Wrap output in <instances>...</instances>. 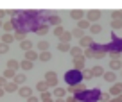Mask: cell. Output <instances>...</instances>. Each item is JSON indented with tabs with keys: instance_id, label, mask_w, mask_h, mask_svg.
I'll use <instances>...</instances> for the list:
<instances>
[{
	"instance_id": "obj_41",
	"label": "cell",
	"mask_w": 122,
	"mask_h": 102,
	"mask_svg": "<svg viewBox=\"0 0 122 102\" xmlns=\"http://www.w3.org/2000/svg\"><path fill=\"white\" fill-rule=\"evenodd\" d=\"M83 77L84 79H92V70H83Z\"/></svg>"
},
{
	"instance_id": "obj_46",
	"label": "cell",
	"mask_w": 122,
	"mask_h": 102,
	"mask_svg": "<svg viewBox=\"0 0 122 102\" xmlns=\"http://www.w3.org/2000/svg\"><path fill=\"white\" fill-rule=\"evenodd\" d=\"M66 102H79V100H77L76 97H68V100H66Z\"/></svg>"
},
{
	"instance_id": "obj_38",
	"label": "cell",
	"mask_w": 122,
	"mask_h": 102,
	"mask_svg": "<svg viewBox=\"0 0 122 102\" xmlns=\"http://www.w3.org/2000/svg\"><path fill=\"white\" fill-rule=\"evenodd\" d=\"M5 52H9V45H5V43L0 41V54H5Z\"/></svg>"
},
{
	"instance_id": "obj_15",
	"label": "cell",
	"mask_w": 122,
	"mask_h": 102,
	"mask_svg": "<svg viewBox=\"0 0 122 102\" xmlns=\"http://www.w3.org/2000/svg\"><path fill=\"white\" fill-rule=\"evenodd\" d=\"M23 54H25V59L30 61V63L38 59V52H34V50H29V52H23Z\"/></svg>"
},
{
	"instance_id": "obj_31",
	"label": "cell",
	"mask_w": 122,
	"mask_h": 102,
	"mask_svg": "<svg viewBox=\"0 0 122 102\" xmlns=\"http://www.w3.org/2000/svg\"><path fill=\"white\" fill-rule=\"evenodd\" d=\"M13 36H15V39H20V41H23V39H25V30H16Z\"/></svg>"
},
{
	"instance_id": "obj_25",
	"label": "cell",
	"mask_w": 122,
	"mask_h": 102,
	"mask_svg": "<svg viewBox=\"0 0 122 102\" xmlns=\"http://www.w3.org/2000/svg\"><path fill=\"white\" fill-rule=\"evenodd\" d=\"M54 95H56V98H63L66 95V90H63V88H54Z\"/></svg>"
},
{
	"instance_id": "obj_22",
	"label": "cell",
	"mask_w": 122,
	"mask_h": 102,
	"mask_svg": "<svg viewBox=\"0 0 122 102\" xmlns=\"http://www.w3.org/2000/svg\"><path fill=\"white\" fill-rule=\"evenodd\" d=\"M99 75H104L102 66H93L92 68V77H99Z\"/></svg>"
},
{
	"instance_id": "obj_8",
	"label": "cell",
	"mask_w": 122,
	"mask_h": 102,
	"mask_svg": "<svg viewBox=\"0 0 122 102\" xmlns=\"http://www.w3.org/2000/svg\"><path fill=\"white\" fill-rule=\"evenodd\" d=\"M93 45V39L90 38V36H84V38H81V49H83V47H86V49H90V47Z\"/></svg>"
},
{
	"instance_id": "obj_7",
	"label": "cell",
	"mask_w": 122,
	"mask_h": 102,
	"mask_svg": "<svg viewBox=\"0 0 122 102\" xmlns=\"http://www.w3.org/2000/svg\"><path fill=\"white\" fill-rule=\"evenodd\" d=\"M84 90H86V88H84V84H72V86L68 88L70 93H83Z\"/></svg>"
},
{
	"instance_id": "obj_21",
	"label": "cell",
	"mask_w": 122,
	"mask_h": 102,
	"mask_svg": "<svg viewBox=\"0 0 122 102\" xmlns=\"http://www.w3.org/2000/svg\"><path fill=\"white\" fill-rule=\"evenodd\" d=\"M49 47H50V43L47 41V39H41V41L38 43V50H41V52H47V50H49Z\"/></svg>"
},
{
	"instance_id": "obj_11",
	"label": "cell",
	"mask_w": 122,
	"mask_h": 102,
	"mask_svg": "<svg viewBox=\"0 0 122 102\" xmlns=\"http://www.w3.org/2000/svg\"><path fill=\"white\" fill-rule=\"evenodd\" d=\"M70 54H72V57H83L84 50L81 49V47H72V49H70Z\"/></svg>"
},
{
	"instance_id": "obj_13",
	"label": "cell",
	"mask_w": 122,
	"mask_h": 102,
	"mask_svg": "<svg viewBox=\"0 0 122 102\" xmlns=\"http://www.w3.org/2000/svg\"><path fill=\"white\" fill-rule=\"evenodd\" d=\"M110 68H111V72H115V70H120V68H122L120 59H111V61H110Z\"/></svg>"
},
{
	"instance_id": "obj_17",
	"label": "cell",
	"mask_w": 122,
	"mask_h": 102,
	"mask_svg": "<svg viewBox=\"0 0 122 102\" xmlns=\"http://www.w3.org/2000/svg\"><path fill=\"white\" fill-rule=\"evenodd\" d=\"M61 43H70V39H72V32L70 30H65V32L61 34Z\"/></svg>"
},
{
	"instance_id": "obj_40",
	"label": "cell",
	"mask_w": 122,
	"mask_h": 102,
	"mask_svg": "<svg viewBox=\"0 0 122 102\" xmlns=\"http://www.w3.org/2000/svg\"><path fill=\"white\" fill-rule=\"evenodd\" d=\"M50 95H52V93H49V91H45V93H41V97H40V98H41V102L49 100V98H50Z\"/></svg>"
},
{
	"instance_id": "obj_24",
	"label": "cell",
	"mask_w": 122,
	"mask_h": 102,
	"mask_svg": "<svg viewBox=\"0 0 122 102\" xmlns=\"http://www.w3.org/2000/svg\"><path fill=\"white\" fill-rule=\"evenodd\" d=\"M13 81H15V83L20 86V84H23V83L27 81V77H25V73H16V77H15Z\"/></svg>"
},
{
	"instance_id": "obj_6",
	"label": "cell",
	"mask_w": 122,
	"mask_h": 102,
	"mask_svg": "<svg viewBox=\"0 0 122 102\" xmlns=\"http://www.w3.org/2000/svg\"><path fill=\"white\" fill-rule=\"evenodd\" d=\"M122 93V83H115L113 86H111V90H110V95H120Z\"/></svg>"
},
{
	"instance_id": "obj_29",
	"label": "cell",
	"mask_w": 122,
	"mask_h": 102,
	"mask_svg": "<svg viewBox=\"0 0 122 102\" xmlns=\"http://www.w3.org/2000/svg\"><path fill=\"white\" fill-rule=\"evenodd\" d=\"M47 88H49V86H47V83H45V81H40V83L36 84V90H38V91H41V93H45V91H47Z\"/></svg>"
},
{
	"instance_id": "obj_43",
	"label": "cell",
	"mask_w": 122,
	"mask_h": 102,
	"mask_svg": "<svg viewBox=\"0 0 122 102\" xmlns=\"http://www.w3.org/2000/svg\"><path fill=\"white\" fill-rule=\"evenodd\" d=\"M83 56H84V57H93V52H92V50H90V49H88V50H86V52H84V54H83Z\"/></svg>"
},
{
	"instance_id": "obj_14",
	"label": "cell",
	"mask_w": 122,
	"mask_h": 102,
	"mask_svg": "<svg viewBox=\"0 0 122 102\" xmlns=\"http://www.w3.org/2000/svg\"><path fill=\"white\" fill-rule=\"evenodd\" d=\"M20 68H22V70H25V72H29V70H32V63H30V61H27V59H23V61H20Z\"/></svg>"
},
{
	"instance_id": "obj_23",
	"label": "cell",
	"mask_w": 122,
	"mask_h": 102,
	"mask_svg": "<svg viewBox=\"0 0 122 102\" xmlns=\"http://www.w3.org/2000/svg\"><path fill=\"white\" fill-rule=\"evenodd\" d=\"M92 52H93V57H95V59H102V57L106 56L104 49H95V50H92Z\"/></svg>"
},
{
	"instance_id": "obj_54",
	"label": "cell",
	"mask_w": 122,
	"mask_h": 102,
	"mask_svg": "<svg viewBox=\"0 0 122 102\" xmlns=\"http://www.w3.org/2000/svg\"><path fill=\"white\" fill-rule=\"evenodd\" d=\"M0 38H2V36H0Z\"/></svg>"
},
{
	"instance_id": "obj_50",
	"label": "cell",
	"mask_w": 122,
	"mask_h": 102,
	"mask_svg": "<svg viewBox=\"0 0 122 102\" xmlns=\"http://www.w3.org/2000/svg\"><path fill=\"white\" fill-rule=\"evenodd\" d=\"M54 102H66V100H63V98H56Z\"/></svg>"
},
{
	"instance_id": "obj_45",
	"label": "cell",
	"mask_w": 122,
	"mask_h": 102,
	"mask_svg": "<svg viewBox=\"0 0 122 102\" xmlns=\"http://www.w3.org/2000/svg\"><path fill=\"white\" fill-rule=\"evenodd\" d=\"M110 56H111V59H118V52H110Z\"/></svg>"
},
{
	"instance_id": "obj_53",
	"label": "cell",
	"mask_w": 122,
	"mask_h": 102,
	"mask_svg": "<svg viewBox=\"0 0 122 102\" xmlns=\"http://www.w3.org/2000/svg\"><path fill=\"white\" fill-rule=\"evenodd\" d=\"M120 63H122V59H120Z\"/></svg>"
},
{
	"instance_id": "obj_30",
	"label": "cell",
	"mask_w": 122,
	"mask_h": 102,
	"mask_svg": "<svg viewBox=\"0 0 122 102\" xmlns=\"http://www.w3.org/2000/svg\"><path fill=\"white\" fill-rule=\"evenodd\" d=\"M49 23H52L54 27H57V25L61 23V18H59L57 15H54V16H50V18H49Z\"/></svg>"
},
{
	"instance_id": "obj_26",
	"label": "cell",
	"mask_w": 122,
	"mask_h": 102,
	"mask_svg": "<svg viewBox=\"0 0 122 102\" xmlns=\"http://www.w3.org/2000/svg\"><path fill=\"white\" fill-rule=\"evenodd\" d=\"M90 25H92V23L88 22V20H81V22H77V29H81V30H83V29H90Z\"/></svg>"
},
{
	"instance_id": "obj_48",
	"label": "cell",
	"mask_w": 122,
	"mask_h": 102,
	"mask_svg": "<svg viewBox=\"0 0 122 102\" xmlns=\"http://www.w3.org/2000/svg\"><path fill=\"white\" fill-rule=\"evenodd\" d=\"M4 16H5V11H2V9H0V20L4 18Z\"/></svg>"
},
{
	"instance_id": "obj_27",
	"label": "cell",
	"mask_w": 122,
	"mask_h": 102,
	"mask_svg": "<svg viewBox=\"0 0 122 102\" xmlns=\"http://www.w3.org/2000/svg\"><path fill=\"white\" fill-rule=\"evenodd\" d=\"M101 30H102V27H101L99 23H92V25H90V32L92 34H99Z\"/></svg>"
},
{
	"instance_id": "obj_1",
	"label": "cell",
	"mask_w": 122,
	"mask_h": 102,
	"mask_svg": "<svg viewBox=\"0 0 122 102\" xmlns=\"http://www.w3.org/2000/svg\"><path fill=\"white\" fill-rule=\"evenodd\" d=\"M45 83H47V86H56L57 84V73L56 72H47L45 73Z\"/></svg>"
},
{
	"instance_id": "obj_39",
	"label": "cell",
	"mask_w": 122,
	"mask_h": 102,
	"mask_svg": "<svg viewBox=\"0 0 122 102\" xmlns=\"http://www.w3.org/2000/svg\"><path fill=\"white\" fill-rule=\"evenodd\" d=\"M99 98L102 102H108V100H110V93H99Z\"/></svg>"
},
{
	"instance_id": "obj_49",
	"label": "cell",
	"mask_w": 122,
	"mask_h": 102,
	"mask_svg": "<svg viewBox=\"0 0 122 102\" xmlns=\"http://www.w3.org/2000/svg\"><path fill=\"white\" fill-rule=\"evenodd\" d=\"M5 95V91H4V88H0V97H4Z\"/></svg>"
},
{
	"instance_id": "obj_33",
	"label": "cell",
	"mask_w": 122,
	"mask_h": 102,
	"mask_svg": "<svg viewBox=\"0 0 122 102\" xmlns=\"http://www.w3.org/2000/svg\"><path fill=\"white\" fill-rule=\"evenodd\" d=\"M57 49H59L61 52H70V49H72V47H70L68 43H59V45H57Z\"/></svg>"
},
{
	"instance_id": "obj_28",
	"label": "cell",
	"mask_w": 122,
	"mask_h": 102,
	"mask_svg": "<svg viewBox=\"0 0 122 102\" xmlns=\"http://www.w3.org/2000/svg\"><path fill=\"white\" fill-rule=\"evenodd\" d=\"M50 52H38V59L40 61H50Z\"/></svg>"
},
{
	"instance_id": "obj_32",
	"label": "cell",
	"mask_w": 122,
	"mask_h": 102,
	"mask_svg": "<svg viewBox=\"0 0 122 102\" xmlns=\"http://www.w3.org/2000/svg\"><path fill=\"white\" fill-rule=\"evenodd\" d=\"M70 32H72V38H84V34H83V30L81 29H74V30H70Z\"/></svg>"
},
{
	"instance_id": "obj_35",
	"label": "cell",
	"mask_w": 122,
	"mask_h": 102,
	"mask_svg": "<svg viewBox=\"0 0 122 102\" xmlns=\"http://www.w3.org/2000/svg\"><path fill=\"white\" fill-rule=\"evenodd\" d=\"M111 27L113 29H122V20H111Z\"/></svg>"
},
{
	"instance_id": "obj_34",
	"label": "cell",
	"mask_w": 122,
	"mask_h": 102,
	"mask_svg": "<svg viewBox=\"0 0 122 102\" xmlns=\"http://www.w3.org/2000/svg\"><path fill=\"white\" fill-rule=\"evenodd\" d=\"M63 32H65V29H63L61 25L54 27V36H56V38H61V34H63Z\"/></svg>"
},
{
	"instance_id": "obj_2",
	"label": "cell",
	"mask_w": 122,
	"mask_h": 102,
	"mask_svg": "<svg viewBox=\"0 0 122 102\" xmlns=\"http://www.w3.org/2000/svg\"><path fill=\"white\" fill-rule=\"evenodd\" d=\"M99 18H101V11H97V9H92V11L86 13V20L90 23H95Z\"/></svg>"
},
{
	"instance_id": "obj_51",
	"label": "cell",
	"mask_w": 122,
	"mask_h": 102,
	"mask_svg": "<svg viewBox=\"0 0 122 102\" xmlns=\"http://www.w3.org/2000/svg\"><path fill=\"white\" fill-rule=\"evenodd\" d=\"M118 98H120V102H122V93H120V95H118Z\"/></svg>"
},
{
	"instance_id": "obj_3",
	"label": "cell",
	"mask_w": 122,
	"mask_h": 102,
	"mask_svg": "<svg viewBox=\"0 0 122 102\" xmlns=\"http://www.w3.org/2000/svg\"><path fill=\"white\" fill-rule=\"evenodd\" d=\"M18 84L15 83V81H7V83H5V86H4V91L5 93H13V91H18Z\"/></svg>"
},
{
	"instance_id": "obj_19",
	"label": "cell",
	"mask_w": 122,
	"mask_h": 102,
	"mask_svg": "<svg viewBox=\"0 0 122 102\" xmlns=\"http://www.w3.org/2000/svg\"><path fill=\"white\" fill-rule=\"evenodd\" d=\"M7 68H9V70H15V72H16V70L20 68V61H16V59L7 61Z\"/></svg>"
},
{
	"instance_id": "obj_37",
	"label": "cell",
	"mask_w": 122,
	"mask_h": 102,
	"mask_svg": "<svg viewBox=\"0 0 122 102\" xmlns=\"http://www.w3.org/2000/svg\"><path fill=\"white\" fill-rule=\"evenodd\" d=\"M111 18L113 20H122V11H113L111 13Z\"/></svg>"
},
{
	"instance_id": "obj_36",
	"label": "cell",
	"mask_w": 122,
	"mask_h": 102,
	"mask_svg": "<svg viewBox=\"0 0 122 102\" xmlns=\"http://www.w3.org/2000/svg\"><path fill=\"white\" fill-rule=\"evenodd\" d=\"M47 32H49V25H41V27L38 29V34H40V36H45Z\"/></svg>"
},
{
	"instance_id": "obj_5",
	"label": "cell",
	"mask_w": 122,
	"mask_h": 102,
	"mask_svg": "<svg viewBox=\"0 0 122 102\" xmlns=\"http://www.w3.org/2000/svg\"><path fill=\"white\" fill-rule=\"evenodd\" d=\"M0 41L5 43V45H11L13 41H15V36H13V32H5L2 38H0Z\"/></svg>"
},
{
	"instance_id": "obj_42",
	"label": "cell",
	"mask_w": 122,
	"mask_h": 102,
	"mask_svg": "<svg viewBox=\"0 0 122 102\" xmlns=\"http://www.w3.org/2000/svg\"><path fill=\"white\" fill-rule=\"evenodd\" d=\"M27 102H40V98H38V97H34V95H30V97L27 98Z\"/></svg>"
},
{
	"instance_id": "obj_9",
	"label": "cell",
	"mask_w": 122,
	"mask_h": 102,
	"mask_svg": "<svg viewBox=\"0 0 122 102\" xmlns=\"http://www.w3.org/2000/svg\"><path fill=\"white\" fill-rule=\"evenodd\" d=\"M20 49L25 50V52L32 50V41H30V39H23V41H20Z\"/></svg>"
},
{
	"instance_id": "obj_44",
	"label": "cell",
	"mask_w": 122,
	"mask_h": 102,
	"mask_svg": "<svg viewBox=\"0 0 122 102\" xmlns=\"http://www.w3.org/2000/svg\"><path fill=\"white\" fill-rule=\"evenodd\" d=\"M5 83H7V81H5L2 75H0V88H4V86H5Z\"/></svg>"
},
{
	"instance_id": "obj_47",
	"label": "cell",
	"mask_w": 122,
	"mask_h": 102,
	"mask_svg": "<svg viewBox=\"0 0 122 102\" xmlns=\"http://www.w3.org/2000/svg\"><path fill=\"white\" fill-rule=\"evenodd\" d=\"M108 102H120V98H118V97H117V98H110Z\"/></svg>"
},
{
	"instance_id": "obj_52",
	"label": "cell",
	"mask_w": 122,
	"mask_h": 102,
	"mask_svg": "<svg viewBox=\"0 0 122 102\" xmlns=\"http://www.w3.org/2000/svg\"><path fill=\"white\" fill-rule=\"evenodd\" d=\"M2 23H4V22H2V20H0V27H2Z\"/></svg>"
},
{
	"instance_id": "obj_10",
	"label": "cell",
	"mask_w": 122,
	"mask_h": 102,
	"mask_svg": "<svg viewBox=\"0 0 122 102\" xmlns=\"http://www.w3.org/2000/svg\"><path fill=\"white\" fill-rule=\"evenodd\" d=\"M74 66L77 70H84V56L83 57H74Z\"/></svg>"
},
{
	"instance_id": "obj_12",
	"label": "cell",
	"mask_w": 122,
	"mask_h": 102,
	"mask_svg": "<svg viewBox=\"0 0 122 102\" xmlns=\"http://www.w3.org/2000/svg\"><path fill=\"white\" fill-rule=\"evenodd\" d=\"M2 29H4L5 32H13V29H15V22H13V20L4 22V23H2Z\"/></svg>"
},
{
	"instance_id": "obj_4",
	"label": "cell",
	"mask_w": 122,
	"mask_h": 102,
	"mask_svg": "<svg viewBox=\"0 0 122 102\" xmlns=\"http://www.w3.org/2000/svg\"><path fill=\"white\" fill-rule=\"evenodd\" d=\"M18 95H20V97H23V98H29L30 95H32V90H30L29 86H20L18 88Z\"/></svg>"
},
{
	"instance_id": "obj_20",
	"label": "cell",
	"mask_w": 122,
	"mask_h": 102,
	"mask_svg": "<svg viewBox=\"0 0 122 102\" xmlns=\"http://www.w3.org/2000/svg\"><path fill=\"white\" fill-rule=\"evenodd\" d=\"M102 77L108 81V83H115V81H117V75H115V72H104Z\"/></svg>"
},
{
	"instance_id": "obj_18",
	"label": "cell",
	"mask_w": 122,
	"mask_h": 102,
	"mask_svg": "<svg viewBox=\"0 0 122 102\" xmlns=\"http://www.w3.org/2000/svg\"><path fill=\"white\" fill-rule=\"evenodd\" d=\"M70 16H72L74 20H77V22H81V20H83V11H81V9H74V11L70 13Z\"/></svg>"
},
{
	"instance_id": "obj_16",
	"label": "cell",
	"mask_w": 122,
	"mask_h": 102,
	"mask_svg": "<svg viewBox=\"0 0 122 102\" xmlns=\"http://www.w3.org/2000/svg\"><path fill=\"white\" fill-rule=\"evenodd\" d=\"M2 77H4L5 81L15 79V77H16V72H15V70H9V68H5V70H4V75H2Z\"/></svg>"
}]
</instances>
